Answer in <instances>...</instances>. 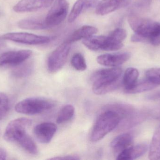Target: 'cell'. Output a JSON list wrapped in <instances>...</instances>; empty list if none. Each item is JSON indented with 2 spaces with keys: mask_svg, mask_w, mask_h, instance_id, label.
<instances>
[{
  "mask_svg": "<svg viewBox=\"0 0 160 160\" xmlns=\"http://www.w3.org/2000/svg\"><path fill=\"white\" fill-rule=\"evenodd\" d=\"M133 141V136L131 133H123L118 135L112 141L111 147L118 156L122 151L132 146Z\"/></svg>",
  "mask_w": 160,
  "mask_h": 160,
  "instance_id": "obj_15",
  "label": "cell"
},
{
  "mask_svg": "<svg viewBox=\"0 0 160 160\" xmlns=\"http://www.w3.org/2000/svg\"><path fill=\"white\" fill-rule=\"evenodd\" d=\"M7 153L5 150L0 148V160H5L6 159Z\"/></svg>",
  "mask_w": 160,
  "mask_h": 160,
  "instance_id": "obj_33",
  "label": "cell"
},
{
  "mask_svg": "<svg viewBox=\"0 0 160 160\" xmlns=\"http://www.w3.org/2000/svg\"><path fill=\"white\" fill-rule=\"evenodd\" d=\"M139 75V71L136 69L131 67L126 70L122 80L125 93L131 89L136 84Z\"/></svg>",
  "mask_w": 160,
  "mask_h": 160,
  "instance_id": "obj_21",
  "label": "cell"
},
{
  "mask_svg": "<svg viewBox=\"0 0 160 160\" xmlns=\"http://www.w3.org/2000/svg\"><path fill=\"white\" fill-rule=\"evenodd\" d=\"M131 40L133 42H145L147 41L146 39L136 34H134L132 36Z\"/></svg>",
  "mask_w": 160,
  "mask_h": 160,
  "instance_id": "obj_30",
  "label": "cell"
},
{
  "mask_svg": "<svg viewBox=\"0 0 160 160\" xmlns=\"http://www.w3.org/2000/svg\"><path fill=\"white\" fill-rule=\"evenodd\" d=\"M149 42L154 46H158L160 45V31L158 34L154 38L150 39Z\"/></svg>",
  "mask_w": 160,
  "mask_h": 160,
  "instance_id": "obj_31",
  "label": "cell"
},
{
  "mask_svg": "<svg viewBox=\"0 0 160 160\" xmlns=\"http://www.w3.org/2000/svg\"><path fill=\"white\" fill-rule=\"evenodd\" d=\"M106 36H91L83 39L82 43L86 47L92 51L104 50Z\"/></svg>",
  "mask_w": 160,
  "mask_h": 160,
  "instance_id": "obj_20",
  "label": "cell"
},
{
  "mask_svg": "<svg viewBox=\"0 0 160 160\" xmlns=\"http://www.w3.org/2000/svg\"><path fill=\"white\" fill-rule=\"evenodd\" d=\"M68 3L66 0H56L45 18L49 28L61 24L67 16Z\"/></svg>",
  "mask_w": 160,
  "mask_h": 160,
  "instance_id": "obj_8",
  "label": "cell"
},
{
  "mask_svg": "<svg viewBox=\"0 0 160 160\" xmlns=\"http://www.w3.org/2000/svg\"><path fill=\"white\" fill-rule=\"evenodd\" d=\"M71 64L72 66L78 71H84L87 67L84 57L79 53L75 54L72 56Z\"/></svg>",
  "mask_w": 160,
  "mask_h": 160,
  "instance_id": "obj_25",
  "label": "cell"
},
{
  "mask_svg": "<svg viewBox=\"0 0 160 160\" xmlns=\"http://www.w3.org/2000/svg\"><path fill=\"white\" fill-rule=\"evenodd\" d=\"M104 108L115 111L120 118L119 125L117 128L118 131H124L131 128L142 122L146 117L144 113L137 111L129 104L113 103Z\"/></svg>",
  "mask_w": 160,
  "mask_h": 160,
  "instance_id": "obj_4",
  "label": "cell"
},
{
  "mask_svg": "<svg viewBox=\"0 0 160 160\" xmlns=\"http://www.w3.org/2000/svg\"><path fill=\"white\" fill-rule=\"evenodd\" d=\"M130 57V54L128 52L106 54L98 56L97 61L102 65L114 67L124 64L128 61Z\"/></svg>",
  "mask_w": 160,
  "mask_h": 160,
  "instance_id": "obj_12",
  "label": "cell"
},
{
  "mask_svg": "<svg viewBox=\"0 0 160 160\" xmlns=\"http://www.w3.org/2000/svg\"><path fill=\"white\" fill-rule=\"evenodd\" d=\"M98 31V29L94 26L84 25L74 31L66 41L72 43L80 39H85L97 34Z\"/></svg>",
  "mask_w": 160,
  "mask_h": 160,
  "instance_id": "obj_18",
  "label": "cell"
},
{
  "mask_svg": "<svg viewBox=\"0 0 160 160\" xmlns=\"http://www.w3.org/2000/svg\"><path fill=\"white\" fill-rule=\"evenodd\" d=\"M20 28L27 30H40L49 28L46 23L45 18L33 17L21 20L18 22Z\"/></svg>",
  "mask_w": 160,
  "mask_h": 160,
  "instance_id": "obj_17",
  "label": "cell"
},
{
  "mask_svg": "<svg viewBox=\"0 0 160 160\" xmlns=\"http://www.w3.org/2000/svg\"><path fill=\"white\" fill-rule=\"evenodd\" d=\"M157 86V85L152 83L146 79V80L138 81L134 86L126 93L134 94L142 93V92L152 90V89L156 88Z\"/></svg>",
  "mask_w": 160,
  "mask_h": 160,
  "instance_id": "obj_24",
  "label": "cell"
},
{
  "mask_svg": "<svg viewBox=\"0 0 160 160\" xmlns=\"http://www.w3.org/2000/svg\"><path fill=\"white\" fill-rule=\"evenodd\" d=\"M3 40L4 39H3L2 37L0 38V52L2 51L5 48L6 45Z\"/></svg>",
  "mask_w": 160,
  "mask_h": 160,
  "instance_id": "obj_34",
  "label": "cell"
},
{
  "mask_svg": "<svg viewBox=\"0 0 160 160\" xmlns=\"http://www.w3.org/2000/svg\"><path fill=\"white\" fill-rule=\"evenodd\" d=\"M120 118L115 111L103 108L98 116L92 129L90 140L98 142L118 126Z\"/></svg>",
  "mask_w": 160,
  "mask_h": 160,
  "instance_id": "obj_3",
  "label": "cell"
},
{
  "mask_svg": "<svg viewBox=\"0 0 160 160\" xmlns=\"http://www.w3.org/2000/svg\"><path fill=\"white\" fill-rule=\"evenodd\" d=\"M149 158L160 160V126L156 130L149 148Z\"/></svg>",
  "mask_w": 160,
  "mask_h": 160,
  "instance_id": "obj_22",
  "label": "cell"
},
{
  "mask_svg": "<svg viewBox=\"0 0 160 160\" xmlns=\"http://www.w3.org/2000/svg\"><path fill=\"white\" fill-rule=\"evenodd\" d=\"M120 3L121 8H124L129 5L131 0H118Z\"/></svg>",
  "mask_w": 160,
  "mask_h": 160,
  "instance_id": "obj_32",
  "label": "cell"
},
{
  "mask_svg": "<svg viewBox=\"0 0 160 160\" xmlns=\"http://www.w3.org/2000/svg\"><path fill=\"white\" fill-rule=\"evenodd\" d=\"M128 22L135 34L142 37L147 41L157 36L160 31V23L152 20L131 14Z\"/></svg>",
  "mask_w": 160,
  "mask_h": 160,
  "instance_id": "obj_5",
  "label": "cell"
},
{
  "mask_svg": "<svg viewBox=\"0 0 160 160\" xmlns=\"http://www.w3.org/2000/svg\"><path fill=\"white\" fill-rule=\"evenodd\" d=\"M49 160H80V158L78 156L75 155H66V156H59L51 158Z\"/></svg>",
  "mask_w": 160,
  "mask_h": 160,
  "instance_id": "obj_29",
  "label": "cell"
},
{
  "mask_svg": "<svg viewBox=\"0 0 160 160\" xmlns=\"http://www.w3.org/2000/svg\"><path fill=\"white\" fill-rule=\"evenodd\" d=\"M121 8L118 0H102L96 6V12L98 15H107Z\"/></svg>",
  "mask_w": 160,
  "mask_h": 160,
  "instance_id": "obj_19",
  "label": "cell"
},
{
  "mask_svg": "<svg viewBox=\"0 0 160 160\" xmlns=\"http://www.w3.org/2000/svg\"><path fill=\"white\" fill-rule=\"evenodd\" d=\"M55 104L54 101L49 99L30 97L18 102L15 106V111L19 113L33 115L51 110Z\"/></svg>",
  "mask_w": 160,
  "mask_h": 160,
  "instance_id": "obj_6",
  "label": "cell"
},
{
  "mask_svg": "<svg viewBox=\"0 0 160 160\" xmlns=\"http://www.w3.org/2000/svg\"><path fill=\"white\" fill-rule=\"evenodd\" d=\"M4 40L31 45H42L50 42L51 38L27 33H11L2 36Z\"/></svg>",
  "mask_w": 160,
  "mask_h": 160,
  "instance_id": "obj_9",
  "label": "cell"
},
{
  "mask_svg": "<svg viewBox=\"0 0 160 160\" xmlns=\"http://www.w3.org/2000/svg\"><path fill=\"white\" fill-rule=\"evenodd\" d=\"M9 108L8 96L4 93H0V121L6 115Z\"/></svg>",
  "mask_w": 160,
  "mask_h": 160,
  "instance_id": "obj_27",
  "label": "cell"
},
{
  "mask_svg": "<svg viewBox=\"0 0 160 160\" xmlns=\"http://www.w3.org/2000/svg\"><path fill=\"white\" fill-rule=\"evenodd\" d=\"M20 66L13 70L12 74L15 77H24L31 74L32 71L33 65L32 63H26Z\"/></svg>",
  "mask_w": 160,
  "mask_h": 160,
  "instance_id": "obj_26",
  "label": "cell"
},
{
  "mask_svg": "<svg viewBox=\"0 0 160 160\" xmlns=\"http://www.w3.org/2000/svg\"><path fill=\"white\" fill-rule=\"evenodd\" d=\"M75 107L71 104L64 106L58 114L56 122L61 124L65 123L72 119L75 114Z\"/></svg>",
  "mask_w": 160,
  "mask_h": 160,
  "instance_id": "obj_23",
  "label": "cell"
},
{
  "mask_svg": "<svg viewBox=\"0 0 160 160\" xmlns=\"http://www.w3.org/2000/svg\"><path fill=\"white\" fill-rule=\"evenodd\" d=\"M71 47V43L65 41L50 54L48 58L47 66L48 70L50 73L57 72L64 65Z\"/></svg>",
  "mask_w": 160,
  "mask_h": 160,
  "instance_id": "obj_7",
  "label": "cell"
},
{
  "mask_svg": "<svg viewBox=\"0 0 160 160\" xmlns=\"http://www.w3.org/2000/svg\"><path fill=\"white\" fill-rule=\"evenodd\" d=\"M158 118H160V111H159V112L158 115Z\"/></svg>",
  "mask_w": 160,
  "mask_h": 160,
  "instance_id": "obj_35",
  "label": "cell"
},
{
  "mask_svg": "<svg viewBox=\"0 0 160 160\" xmlns=\"http://www.w3.org/2000/svg\"><path fill=\"white\" fill-rule=\"evenodd\" d=\"M122 72V69L118 67L95 71L90 78L93 92L97 95H103L117 89L120 85Z\"/></svg>",
  "mask_w": 160,
  "mask_h": 160,
  "instance_id": "obj_2",
  "label": "cell"
},
{
  "mask_svg": "<svg viewBox=\"0 0 160 160\" xmlns=\"http://www.w3.org/2000/svg\"><path fill=\"white\" fill-rule=\"evenodd\" d=\"M46 0H21L13 8L17 12H32L48 8Z\"/></svg>",
  "mask_w": 160,
  "mask_h": 160,
  "instance_id": "obj_13",
  "label": "cell"
},
{
  "mask_svg": "<svg viewBox=\"0 0 160 160\" xmlns=\"http://www.w3.org/2000/svg\"><path fill=\"white\" fill-rule=\"evenodd\" d=\"M146 79L156 85H160V68L150 69L146 73Z\"/></svg>",
  "mask_w": 160,
  "mask_h": 160,
  "instance_id": "obj_28",
  "label": "cell"
},
{
  "mask_svg": "<svg viewBox=\"0 0 160 160\" xmlns=\"http://www.w3.org/2000/svg\"><path fill=\"white\" fill-rule=\"evenodd\" d=\"M148 149V146L145 143L131 146L118 155L116 159L118 160L135 159L142 156Z\"/></svg>",
  "mask_w": 160,
  "mask_h": 160,
  "instance_id": "obj_14",
  "label": "cell"
},
{
  "mask_svg": "<svg viewBox=\"0 0 160 160\" xmlns=\"http://www.w3.org/2000/svg\"><path fill=\"white\" fill-rule=\"evenodd\" d=\"M57 129L55 124L50 122H45L35 127L34 134L38 142L41 143L48 144L52 140Z\"/></svg>",
  "mask_w": 160,
  "mask_h": 160,
  "instance_id": "obj_11",
  "label": "cell"
},
{
  "mask_svg": "<svg viewBox=\"0 0 160 160\" xmlns=\"http://www.w3.org/2000/svg\"><path fill=\"white\" fill-rule=\"evenodd\" d=\"M32 54L30 50L6 52L0 54V67L18 66L27 60Z\"/></svg>",
  "mask_w": 160,
  "mask_h": 160,
  "instance_id": "obj_10",
  "label": "cell"
},
{
  "mask_svg": "<svg viewBox=\"0 0 160 160\" xmlns=\"http://www.w3.org/2000/svg\"><path fill=\"white\" fill-rule=\"evenodd\" d=\"M32 123V120L24 117L12 120L7 126L4 139L7 142L18 144L27 152H33L36 148V145L27 133Z\"/></svg>",
  "mask_w": 160,
  "mask_h": 160,
  "instance_id": "obj_1",
  "label": "cell"
},
{
  "mask_svg": "<svg viewBox=\"0 0 160 160\" xmlns=\"http://www.w3.org/2000/svg\"><path fill=\"white\" fill-rule=\"evenodd\" d=\"M98 0H78L74 4L68 17V22L75 21L84 10L97 6Z\"/></svg>",
  "mask_w": 160,
  "mask_h": 160,
  "instance_id": "obj_16",
  "label": "cell"
}]
</instances>
